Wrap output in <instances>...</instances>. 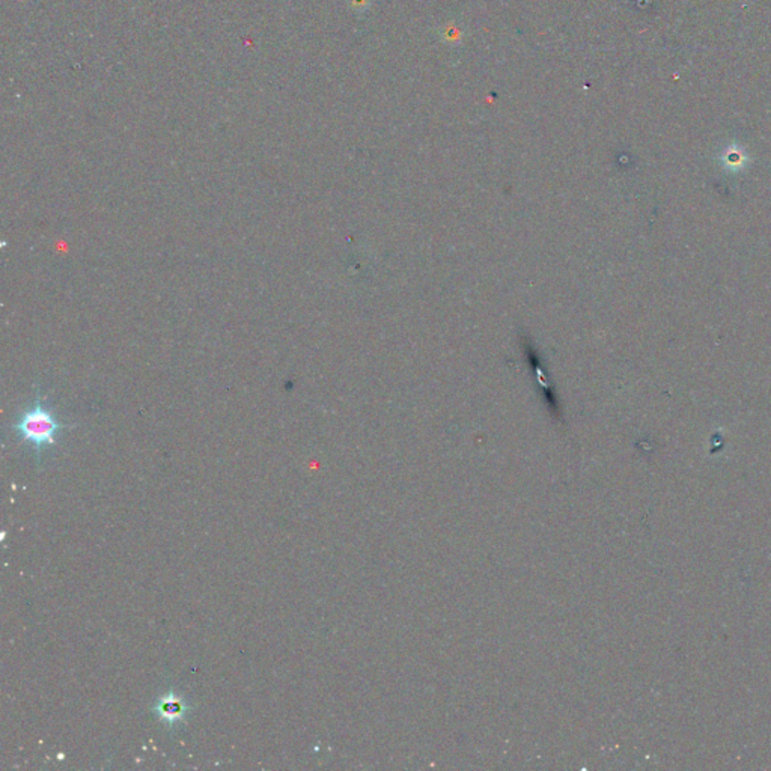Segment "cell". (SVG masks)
Listing matches in <instances>:
<instances>
[{
	"label": "cell",
	"instance_id": "2",
	"mask_svg": "<svg viewBox=\"0 0 771 771\" xmlns=\"http://www.w3.org/2000/svg\"><path fill=\"white\" fill-rule=\"evenodd\" d=\"M190 709V702L186 697L170 690L157 699L152 706V713L157 716V718L164 726L173 728L186 722Z\"/></svg>",
	"mask_w": 771,
	"mask_h": 771
},
{
	"label": "cell",
	"instance_id": "1",
	"mask_svg": "<svg viewBox=\"0 0 771 771\" xmlns=\"http://www.w3.org/2000/svg\"><path fill=\"white\" fill-rule=\"evenodd\" d=\"M64 425L59 422L56 415L39 396L34 404L26 408L14 425L18 437L32 446L36 454L56 443L58 434Z\"/></svg>",
	"mask_w": 771,
	"mask_h": 771
}]
</instances>
